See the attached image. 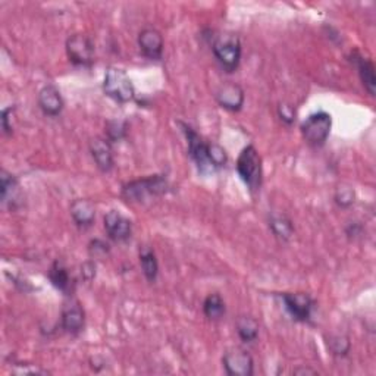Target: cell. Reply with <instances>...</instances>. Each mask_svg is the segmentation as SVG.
<instances>
[{"label":"cell","mask_w":376,"mask_h":376,"mask_svg":"<svg viewBox=\"0 0 376 376\" xmlns=\"http://www.w3.org/2000/svg\"><path fill=\"white\" fill-rule=\"evenodd\" d=\"M328 347L335 356H346L350 351V341L344 335H334L328 339Z\"/></svg>","instance_id":"obj_24"},{"label":"cell","mask_w":376,"mask_h":376,"mask_svg":"<svg viewBox=\"0 0 376 376\" xmlns=\"http://www.w3.org/2000/svg\"><path fill=\"white\" fill-rule=\"evenodd\" d=\"M91 156L102 172H111L113 168V153L108 138L96 137L90 141Z\"/></svg>","instance_id":"obj_13"},{"label":"cell","mask_w":376,"mask_h":376,"mask_svg":"<svg viewBox=\"0 0 376 376\" xmlns=\"http://www.w3.org/2000/svg\"><path fill=\"white\" fill-rule=\"evenodd\" d=\"M278 112H279L281 120L287 124H292L294 120H296V118H294L296 116V112H294L291 106H288V104H281Z\"/></svg>","instance_id":"obj_28"},{"label":"cell","mask_w":376,"mask_h":376,"mask_svg":"<svg viewBox=\"0 0 376 376\" xmlns=\"http://www.w3.org/2000/svg\"><path fill=\"white\" fill-rule=\"evenodd\" d=\"M104 229L108 232L109 238L122 243L126 241L133 234V222L125 218L118 210H111L108 215L104 216Z\"/></svg>","instance_id":"obj_10"},{"label":"cell","mask_w":376,"mask_h":376,"mask_svg":"<svg viewBox=\"0 0 376 376\" xmlns=\"http://www.w3.org/2000/svg\"><path fill=\"white\" fill-rule=\"evenodd\" d=\"M216 100L223 109L238 112L244 104V90L235 82H225L216 93Z\"/></svg>","instance_id":"obj_12"},{"label":"cell","mask_w":376,"mask_h":376,"mask_svg":"<svg viewBox=\"0 0 376 376\" xmlns=\"http://www.w3.org/2000/svg\"><path fill=\"white\" fill-rule=\"evenodd\" d=\"M168 188V180L163 175H151L147 178L126 182L122 187V197L126 202H143L147 197L164 194Z\"/></svg>","instance_id":"obj_1"},{"label":"cell","mask_w":376,"mask_h":376,"mask_svg":"<svg viewBox=\"0 0 376 376\" xmlns=\"http://www.w3.org/2000/svg\"><path fill=\"white\" fill-rule=\"evenodd\" d=\"M209 160L214 164L215 169L225 167L228 162L227 151L223 150L219 144H209Z\"/></svg>","instance_id":"obj_26"},{"label":"cell","mask_w":376,"mask_h":376,"mask_svg":"<svg viewBox=\"0 0 376 376\" xmlns=\"http://www.w3.org/2000/svg\"><path fill=\"white\" fill-rule=\"evenodd\" d=\"M90 253L93 256H97V254H106V253H109V244H106L103 243L102 240H94L91 241L90 244Z\"/></svg>","instance_id":"obj_29"},{"label":"cell","mask_w":376,"mask_h":376,"mask_svg":"<svg viewBox=\"0 0 376 376\" xmlns=\"http://www.w3.org/2000/svg\"><path fill=\"white\" fill-rule=\"evenodd\" d=\"M49 279L53 284V287L61 290L62 292H69L70 284H73V282H70L68 269L65 267V265L62 262H59V261H56L52 265V267L49 270Z\"/></svg>","instance_id":"obj_19"},{"label":"cell","mask_w":376,"mask_h":376,"mask_svg":"<svg viewBox=\"0 0 376 376\" xmlns=\"http://www.w3.org/2000/svg\"><path fill=\"white\" fill-rule=\"evenodd\" d=\"M237 172L243 182L252 193L261 190L262 185V159L254 146H247L240 153L237 160Z\"/></svg>","instance_id":"obj_2"},{"label":"cell","mask_w":376,"mask_h":376,"mask_svg":"<svg viewBox=\"0 0 376 376\" xmlns=\"http://www.w3.org/2000/svg\"><path fill=\"white\" fill-rule=\"evenodd\" d=\"M203 312L209 319L218 321L225 314V301L222 300L219 294H210L203 303Z\"/></svg>","instance_id":"obj_22"},{"label":"cell","mask_w":376,"mask_h":376,"mask_svg":"<svg viewBox=\"0 0 376 376\" xmlns=\"http://www.w3.org/2000/svg\"><path fill=\"white\" fill-rule=\"evenodd\" d=\"M223 368L231 376H252L254 372V363L249 352L235 348L227 351L222 357Z\"/></svg>","instance_id":"obj_9"},{"label":"cell","mask_w":376,"mask_h":376,"mask_svg":"<svg viewBox=\"0 0 376 376\" xmlns=\"http://www.w3.org/2000/svg\"><path fill=\"white\" fill-rule=\"evenodd\" d=\"M294 373H296V375H300V373H312V375H314L316 372L312 370V369H297Z\"/></svg>","instance_id":"obj_32"},{"label":"cell","mask_w":376,"mask_h":376,"mask_svg":"<svg viewBox=\"0 0 376 376\" xmlns=\"http://www.w3.org/2000/svg\"><path fill=\"white\" fill-rule=\"evenodd\" d=\"M0 194H2V202L10 209H15L21 205L22 196L19 182L14 175L5 169L0 172Z\"/></svg>","instance_id":"obj_15"},{"label":"cell","mask_w":376,"mask_h":376,"mask_svg":"<svg viewBox=\"0 0 376 376\" xmlns=\"http://www.w3.org/2000/svg\"><path fill=\"white\" fill-rule=\"evenodd\" d=\"M212 49H214V55L220 66L228 73H234L238 68L241 59V43L238 37L231 34L220 35L215 40Z\"/></svg>","instance_id":"obj_5"},{"label":"cell","mask_w":376,"mask_h":376,"mask_svg":"<svg viewBox=\"0 0 376 376\" xmlns=\"http://www.w3.org/2000/svg\"><path fill=\"white\" fill-rule=\"evenodd\" d=\"M285 309L292 316V319L299 322H308L312 317V310L314 308V301L309 294L304 292H285L282 294Z\"/></svg>","instance_id":"obj_8"},{"label":"cell","mask_w":376,"mask_h":376,"mask_svg":"<svg viewBox=\"0 0 376 376\" xmlns=\"http://www.w3.org/2000/svg\"><path fill=\"white\" fill-rule=\"evenodd\" d=\"M14 112V108H12V106H9V108H6L3 112H2V126H3V131L6 134H9L12 131V125L9 124V113Z\"/></svg>","instance_id":"obj_31"},{"label":"cell","mask_w":376,"mask_h":376,"mask_svg":"<svg viewBox=\"0 0 376 376\" xmlns=\"http://www.w3.org/2000/svg\"><path fill=\"white\" fill-rule=\"evenodd\" d=\"M335 202L341 207H348L355 203V191L351 190L350 187L338 188L335 193Z\"/></svg>","instance_id":"obj_27"},{"label":"cell","mask_w":376,"mask_h":376,"mask_svg":"<svg viewBox=\"0 0 376 376\" xmlns=\"http://www.w3.org/2000/svg\"><path fill=\"white\" fill-rule=\"evenodd\" d=\"M352 59H355V64L359 69V75L363 82L364 88L368 90L370 96H375V88H376V75H375V66L372 61H369L368 57L361 56L360 53L355 52L351 55Z\"/></svg>","instance_id":"obj_18"},{"label":"cell","mask_w":376,"mask_h":376,"mask_svg":"<svg viewBox=\"0 0 376 376\" xmlns=\"http://www.w3.org/2000/svg\"><path fill=\"white\" fill-rule=\"evenodd\" d=\"M140 263H141V269H143L144 276L153 282L156 281L158 274H159V263L156 254L150 249H143L140 252Z\"/></svg>","instance_id":"obj_21"},{"label":"cell","mask_w":376,"mask_h":376,"mask_svg":"<svg viewBox=\"0 0 376 376\" xmlns=\"http://www.w3.org/2000/svg\"><path fill=\"white\" fill-rule=\"evenodd\" d=\"M138 46L150 61H159L163 55V37L155 28H144L138 34Z\"/></svg>","instance_id":"obj_11"},{"label":"cell","mask_w":376,"mask_h":376,"mask_svg":"<svg viewBox=\"0 0 376 376\" xmlns=\"http://www.w3.org/2000/svg\"><path fill=\"white\" fill-rule=\"evenodd\" d=\"M182 126V131L188 141V150H190V156L196 162L198 171L202 173H210L215 171V167L209 160V144L200 137L191 126H188L182 122H180Z\"/></svg>","instance_id":"obj_6"},{"label":"cell","mask_w":376,"mask_h":376,"mask_svg":"<svg viewBox=\"0 0 376 376\" xmlns=\"http://www.w3.org/2000/svg\"><path fill=\"white\" fill-rule=\"evenodd\" d=\"M128 124L125 121H109L106 124V134L109 141H118L126 135Z\"/></svg>","instance_id":"obj_25"},{"label":"cell","mask_w":376,"mask_h":376,"mask_svg":"<svg viewBox=\"0 0 376 376\" xmlns=\"http://www.w3.org/2000/svg\"><path fill=\"white\" fill-rule=\"evenodd\" d=\"M332 128V118L329 113L321 111L312 113L301 125V134L308 144L313 147H322L329 137Z\"/></svg>","instance_id":"obj_4"},{"label":"cell","mask_w":376,"mask_h":376,"mask_svg":"<svg viewBox=\"0 0 376 376\" xmlns=\"http://www.w3.org/2000/svg\"><path fill=\"white\" fill-rule=\"evenodd\" d=\"M70 216L78 227H90L96 218V207L87 198H79L70 205Z\"/></svg>","instance_id":"obj_17"},{"label":"cell","mask_w":376,"mask_h":376,"mask_svg":"<svg viewBox=\"0 0 376 376\" xmlns=\"http://www.w3.org/2000/svg\"><path fill=\"white\" fill-rule=\"evenodd\" d=\"M81 274L87 281H91L94 276H96V265L93 262H87L81 266Z\"/></svg>","instance_id":"obj_30"},{"label":"cell","mask_w":376,"mask_h":376,"mask_svg":"<svg viewBox=\"0 0 376 376\" xmlns=\"http://www.w3.org/2000/svg\"><path fill=\"white\" fill-rule=\"evenodd\" d=\"M237 332L244 343H253L258 337V322L252 316H241L237 321Z\"/></svg>","instance_id":"obj_20"},{"label":"cell","mask_w":376,"mask_h":376,"mask_svg":"<svg viewBox=\"0 0 376 376\" xmlns=\"http://www.w3.org/2000/svg\"><path fill=\"white\" fill-rule=\"evenodd\" d=\"M103 90L106 96H109L118 103H128L135 96V90L131 79H129L125 70L118 68H109L106 70Z\"/></svg>","instance_id":"obj_3"},{"label":"cell","mask_w":376,"mask_h":376,"mask_svg":"<svg viewBox=\"0 0 376 376\" xmlns=\"http://www.w3.org/2000/svg\"><path fill=\"white\" fill-rule=\"evenodd\" d=\"M269 225H270V229H272V232L276 235L278 238L285 240V241L291 238V235L294 232L292 222L284 215H278V216L270 218Z\"/></svg>","instance_id":"obj_23"},{"label":"cell","mask_w":376,"mask_h":376,"mask_svg":"<svg viewBox=\"0 0 376 376\" xmlns=\"http://www.w3.org/2000/svg\"><path fill=\"white\" fill-rule=\"evenodd\" d=\"M66 55L77 66H90L94 61V44L88 35L75 34L66 41Z\"/></svg>","instance_id":"obj_7"},{"label":"cell","mask_w":376,"mask_h":376,"mask_svg":"<svg viewBox=\"0 0 376 376\" xmlns=\"http://www.w3.org/2000/svg\"><path fill=\"white\" fill-rule=\"evenodd\" d=\"M64 99L53 84L44 86L39 93V106L44 115L57 116L64 109Z\"/></svg>","instance_id":"obj_16"},{"label":"cell","mask_w":376,"mask_h":376,"mask_svg":"<svg viewBox=\"0 0 376 376\" xmlns=\"http://www.w3.org/2000/svg\"><path fill=\"white\" fill-rule=\"evenodd\" d=\"M84 322L86 314L79 303L70 301L65 304L62 310V328L65 329V332L78 335L82 331V328H84Z\"/></svg>","instance_id":"obj_14"}]
</instances>
